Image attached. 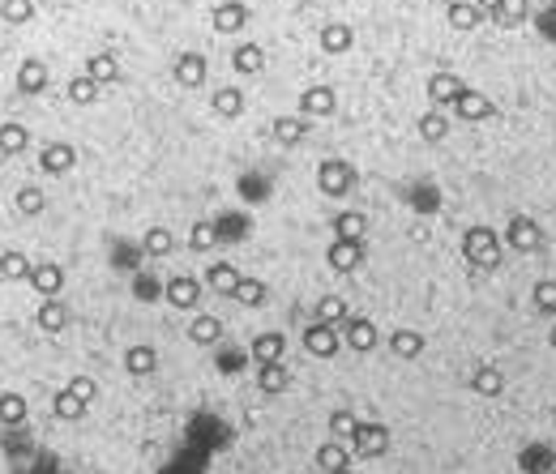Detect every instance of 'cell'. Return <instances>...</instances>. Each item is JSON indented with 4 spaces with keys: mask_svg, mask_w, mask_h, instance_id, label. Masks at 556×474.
I'll list each match as a JSON object with an SVG mask.
<instances>
[{
    "mask_svg": "<svg viewBox=\"0 0 556 474\" xmlns=\"http://www.w3.org/2000/svg\"><path fill=\"white\" fill-rule=\"evenodd\" d=\"M163 299H168L171 308L180 312H193L201 304V283L189 278V274H171L168 283H163Z\"/></svg>",
    "mask_w": 556,
    "mask_h": 474,
    "instance_id": "277c9868",
    "label": "cell"
},
{
    "mask_svg": "<svg viewBox=\"0 0 556 474\" xmlns=\"http://www.w3.org/2000/svg\"><path fill=\"white\" fill-rule=\"evenodd\" d=\"M317 321L339 330V325H347V321H351V304H347L342 295H321V299H317Z\"/></svg>",
    "mask_w": 556,
    "mask_h": 474,
    "instance_id": "4316f807",
    "label": "cell"
},
{
    "mask_svg": "<svg viewBox=\"0 0 556 474\" xmlns=\"http://www.w3.org/2000/svg\"><path fill=\"white\" fill-rule=\"evenodd\" d=\"M26 142H30L26 124H0V154H22Z\"/></svg>",
    "mask_w": 556,
    "mask_h": 474,
    "instance_id": "60d3db41",
    "label": "cell"
},
{
    "mask_svg": "<svg viewBox=\"0 0 556 474\" xmlns=\"http://www.w3.org/2000/svg\"><path fill=\"white\" fill-rule=\"evenodd\" d=\"M471 389H475L480 398H501V393H505V372L492 368V363H484V368L471 372Z\"/></svg>",
    "mask_w": 556,
    "mask_h": 474,
    "instance_id": "d4e9b609",
    "label": "cell"
},
{
    "mask_svg": "<svg viewBox=\"0 0 556 474\" xmlns=\"http://www.w3.org/2000/svg\"><path fill=\"white\" fill-rule=\"evenodd\" d=\"M176 82L184 86V90H197L201 82H206V73H210V65H206V56L201 51H180V60H176Z\"/></svg>",
    "mask_w": 556,
    "mask_h": 474,
    "instance_id": "5bb4252c",
    "label": "cell"
},
{
    "mask_svg": "<svg viewBox=\"0 0 556 474\" xmlns=\"http://www.w3.org/2000/svg\"><path fill=\"white\" fill-rule=\"evenodd\" d=\"M0 423L22 427L26 423V398L22 393H0Z\"/></svg>",
    "mask_w": 556,
    "mask_h": 474,
    "instance_id": "d590c367",
    "label": "cell"
},
{
    "mask_svg": "<svg viewBox=\"0 0 556 474\" xmlns=\"http://www.w3.org/2000/svg\"><path fill=\"white\" fill-rule=\"evenodd\" d=\"M154 368H159L154 346H142V342H137V346H129V351H124V372H129V377L142 380V377H150Z\"/></svg>",
    "mask_w": 556,
    "mask_h": 474,
    "instance_id": "83f0119b",
    "label": "cell"
},
{
    "mask_svg": "<svg viewBox=\"0 0 556 474\" xmlns=\"http://www.w3.org/2000/svg\"><path fill=\"white\" fill-rule=\"evenodd\" d=\"M325 261H330V269H339V274H356V269L364 265V244L334 239V244L325 248Z\"/></svg>",
    "mask_w": 556,
    "mask_h": 474,
    "instance_id": "4fadbf2b",
    "label": "cell"
},
{
    "mask_svg": "<svg viewBox=\"0 0 556 474\" xmlns=\"http://www.w3.org/2000/svg\"><path fill=\"white\" fill-rule=\"evenodd\" d=\"M133 295H137L142 304H154V299L163 295V283H159V278L145 269V274H137V278H133Z\"/></svg>",
    "mask_w": 556,
    "mask_h": 474,
    "instance_id": "7dc6e473",
    "label": "cell"
},
{
    "mask_svg": "<svg viewBox=\"0 0 556 474\" xmlns=\"http://www.w3.org/2000/svg\"><path fill=\"white\" fill-rule=\"evenodd\" d=\"M531 304L544 312V316H552L556 321V278H539V283H535Z\"/></svg>",
    "mask_w": 556,
    "mask_h": 474,
    "instance_id": "ab89813d",
    "label": "cell"
},
{
    "mask_svg": "<svg viewBox=\"0 0 556 474\" xmlns=\"http://www.w3.org/2000/svg\"><path fill=\"white\" fill-rule=\"evenodd\" d=\"M356 431H360V419H356V410H351V406H339V410H330V440H342V445H351V440H356Z\"/></svg>",
    "mask_w": 556,
    "mask_h": 474,
    "instance_id": "f546056e",
    "label": "cell"
},
{
    "mask_svg": "<svg viewBox=\"0 0 556 474\" xmlns=\"http://www.w3.org/2000/svg\"><path fill=\"white\" fill-rule=\"evenodd\" d=\"M548 346L556 351V321H552V330H548Z\"/></svg>",
    "mask_w": 556,
    "mask_h": 474,
    "instance_id": "816d5d0a",
    "label": "cell"
},
{
    "mask_svg": "<svg viewBox=\"0 0 556 474\" xmlns=\"http://www.w3.org/2000/svg\"><path fill=\"white\" fill-rule=\"evenodd\" d=\"M65 389H69V393L77 398V402H86V406H90V402L98 398V385H95V377H82V372H77V377H73L69 385H65Z\"/></svg>",
    "mask_w": 556,
    "mask_h": 474,
    "instance_id": "c3c4849f",
    "label": "cell"
},
{
    "mask_svg": "<svg viewBox=\"0 0 556 474\" xmlns=\"http://www.w3.org/2000/svg\"><path fill=\"white\" fill-rule=\"evenodd\" d=\"M39 167L48 171V175H69L73 167H77V150L69 142H48L39 150Z\"/></svg>",
    "mask_w": 556,
    "mask_h": 474,
    "instance_id": "7c38bea8",
    "label": "cell"
},
{
    "mask_svg": "<svg viewBox=\"0 0 556 474\" xmlns=\"http://www.w3.org/2000/svg\"><path fill=\"white\" fill-rule=\"evenodd\" d=\"M43 210H48V197H43V189H35V184L18 189V214H26V218H39Z\"/></svg>",
    "mask_w": 556,
    "mask_h": 474,
    "instance_id": "b9f144b4",
    "label": "cell"
},
{
    "mask_svg": "<svg viewBox=\"0 0 556 474\" xmlns=\"http://www.w3.org/2000/svg\"><path fill=\"white\" fill-rule=\"evenodd\" d=\"M210 107H215V116L223 120H236L244 112V95L236 90V86H223V90H215V98H210Z\"/></svg>",
    "mask_w": 556,
    "mask_h": 474,
    "instance_id": "e575fe53",
    "label": "cell"
},
{
    "mask_svg": "<svg viewBox=\"0 0 556 474\" xmlns=\"http://www.w3.org/2000/svg\"><path fill=\"white\" fill-rule=\"evenodd\" d=\"M86 77H90V82H98V86H112V82L121 77V65H116V56H107V51L90 56V60H86Z\"/></svg>",
    "mask_w": 556,
    "mask_h": 474,
    "instance_id": "836d02e7",
    "label": "cell"
},
{
    "mask_svg": "<svg viewBox=\"0 0 556 474\" xmlns=\"http://www.w3.org/2000/svg\"><path fill=\"white\" fill-rule=\"evenodd\" d=\"M215 244H218V227H215V222H206V218H201V222L189 227V248H193V253H210Z\"/></svg>",
    "mask_w": 556,
    "mask_h": 474,
    "instance_id": "7bdbcfd3",
    "label": "cell"
},
{
    "mask_svg": "<svg viewBox=\"0 0 556 474\" xmlns=\"http://www.w3.org/2000/svg\"><path fill=\"white\" fill-rule=\"evenodd\" d=\"M240 269L231 261H215L210 269H206V278H201V286H210L215 295H236V286H240Z\"/></svg>",
    "mask_w": 556,
    "mask_h": 474,
    "instance_id": "2e32d148",
    "label": "cell"
},
{
    "mask_svg": "<svg viewBox=\"0 0 556 474\" xmlns=\"http://www.w3.org/2000/svg\"><path fill=\"white\" fill-rule=\"evenodd\" d=\"M69 98H73V103H82V107L98 103V82H90L86 73H82V77H73V82H69Z\"/></svg>",
    "mask_w": 556,
    "mask_h": 474,
    "instance_id": "bcb514c9",
    "label": "cell"
},
{
    "mask_svg": "<svg viewBox=\"0 0 556 474\" xmlns=\"http://www.w3.org/2000/svg\"><path fill=\"white\" fill-rule=\"evenodd\" d=\"M347 474H356V470H347Z\"/></svg>",
    "mask_w": 556,
    "mask_h": 474,
    "instance_id": "f5cc1de1",
    "label": "cell"
},
{
    "mask_svg": "<svg viewBox=\"0 0 556 474\" xmlns=\"http://www.w3.org/2000/svg\"><path fill=\"white\" fill-rule=\"evenodd\" d=\"M475 4H480V13H484L488 22L501 26V4H505V0H475Z\"/></svg>",
    "mask_w": 556,
    "mask_h": 474,
    "instance_id": "f907efd6",
    "label": "cell"
},
{
    "mask_svg": "<svg viewBox=\"0 0 556 474\" xmlns=\"http://www.w3.org/2000/svg\"><path fill=\"white\" fill-rule=\"evenodd\" d=\"M270 133H274V142L278 145H300L304 142V133H309V124H304V116H278L274 124H270Z\"/></svg>",
    "mask_w": 556,
    "mask_h": 474,
    "instance_id": "4dcf8cb0",
    "label": "cell"
},
{
    "mask_svg": "<svg viewBox=\"0 0 556 474\" xmlns=\"http://www.w3.org/2000/svg\"><path fill=\"white\" fill-rule=\"evenodd\" d=\"M35 321H39V330L43 333H65L69 330V304H65L60 295H56V299H43Z\"/></svg>",
    "mask_w": 556,
    "mask_h": 474,
    "instance_id": "ffe728a7",
    "label": "cell"
},
{
    "mask_svg": "<svg viewBox=\"0 0 556 474\" xmlns=\"http://www.w3.org/2000/svg\"><path fill=\"white\" fill-rule=\"evenodd\" d=\"M0 18L9 26H26L35 18V0H0Z\"/></svg>",
    "mask_w": 556,
    "mask_h": 474,
    "instance_id": "f6af8a7d",
    "label": "cell"
},
{
    "mask_svg": "<svg viewBox=\"0 0 556 474\" xmlns=\"http://www.w3.org/2000/svg\"><path fill=\"white\" fill-rule=\"evenodd\" d=\"M248 351H253V359H257V363H283V355H287V338H283V333H274V330L257 333Z\"/></svg>",
    "mask_w": 556,
    "mask_h": 474,
    "instance_id": "44dd1931",
    "label": "cell"
},
{
    "mask_svg": "<svg viewBox=\"0 0 556 474\" xmlns=\"http://www.w3.org/2000/svg\"><path fill=\"white\" fill-rule=\"evenodd\" d=\"M466 90V82H462L454 69H436L433 77H428V98H433L436 112H445V107H454V98Z\"/></svg>",
    "mask_w": 556,
    "mask_h": 474,
    "instance_id": "52a82bcc",
    "label": "cell"
},
{
    "mask_svg": "<svg viewBox=\"0 0 556 474\" xmlns=\"http://www.w3.org/2000/svg\"><path fill=\"white\" fill-rule=\"evenodd\" d=\"M317 43H321V51L325 56H342V51H351V43H356V30L342 22H330L317 30Z\"/></svg>",
    "mask_w": 556,
    "mask_h": 474,
    "instance_id": "e0dca14e",
    "label": "cell"
},
{
    "mask_svg": "<svg viewBox=\"0 0 556 474\" xmlns=\"http://www.w3.org/2000/svg\"><path fill=\"white\" fill-rule=\"evenodd\" d=\"M419 137H424V142L428 145H441L445 142V137H450V116H445V112H424V116H419Z\"/></svg>",
    "mask_w": 556,
    "mask_h": 474,
    "instance_id": "d6a6232c",
    "label": "cell"
},
{
    "mask_svg": "<svg viewBox=\"0 0 556 474\" xmlns=\"http://www.w3.org/2000/svg\"><path fill=\"white\" fill-rule=\"evenodd\" d=\"M492 112H497V103H492L484 90H471V86H466V90L454 98V116L466 120V124H480V120H488Z\"/></svg>",
    "mask_w": 556,
    "mask_h": 474,
    "instance_id": "30bf717a",
    "label": "cell"
},
{
    "mask_svg": "<svg viewBox=\"0 0 556 474\" xmlns=\"http://www.w3.org/2000/svg\"><path fill=\"white\" fill-rule=\"evenodd\" d=\"M509 253H518V257H535L539 248H544V231H539V222H535L531 214H513L505 222V231H501Z\"/></svg>",
    "mask_w": 556,
    "mask_h": 474,
    "instance_id": "7a4b0ae2",
    "label": "cell"
},
{
    "mask_svg": "<svg viewBox=\"0 0 556 474\" xmlns=\"http://www.w3.org/2000/svg\"><path fill=\"white\" fill-rule=\"evenodd\" d=\"M527 13H531L527 0H505V4H501V26H522Z\"/></svg>",
    "mask_w": 556,
    "mask_h": 474,
    "instance_id": "681fc988",
    "label": "cell"
},
{
    "mask_svg": "<svg viewBox=\"0 0 556 474\" xmlns=\"http://www.w3.org/2000/svg\"><path fill=\"white\" fill-rule=\"evenodd\" d=\"M26 283L35 286L43 299H56V295H60V286H65V269H60V265H51V261L48 265H35Z\"/></svg>",
    "mask_w": 556,
    "mask_h": 474,
    "instance_id": "ac0fdd59",
    "label": "cell"
},
{
    "mask_svg": "<svg viewBox=\"0 0 556 474\" xmlns=\"http://www.w3.org/2000/svg\"><path fill=\"white\" fill-rule=\"evenodd\" d=\"M231 69L240 73V77H257V73L266 69V51L257 48V43H240V48L231 51Z\"/></svg>",
    "mask_w": 556,
    "mask_h": 474,
    "instance_id": "484cf974",
    "label": "cell"
},
{
    "mask_svg": "<svg viewBox=\"0 0 556 474\" xmlns=\"http://www.w3.org/2000/svg\"><path fill=\"white\" fill-rule=\"evenodd\" d=\"M552 474H556V466H552Z\"/></svg>",
    "mask_w": 556,
    "mask_h": 474,
    "instance_id": "db71d44e",
    "label": "cell"
},
{
    "mask_svg": "<svg viewBox=\"0 0 556 474\" xmlns=\"http://www.w3.org/2000/svg\"><path fill=\"white\" fill-rule=\"evenodd\" d=\"M445 18H450V26L462 30V35H471L475 26L484 22V13H480L475 0H450V4H445Z\"/></svg>",
    "mask_w": 556,
    "mask_h": 474,
    "instance_id": "d6986e66",
    "label": "cell"
},
{
    "mask_svg": "<svg viewBox=\"0 0 556 474\" xmlns=\"http://www.w3.org/2000/svg\"><path fill=\"white\" fill-rule=\"evenodd\" d=\"M231 299L244 304V308H262V304H266V283H262V278H240V286H236Z\"/></svg>",
    "mask_w": 556,
    "mask_h": 474,
    "instance_id": "8d00e7d4",
    "label": "cell"
},
{
    "mask_svg": "<svg viewBox=\"0 0 556 474\" xmlns=\"http://www.w3.org/2000/svg\"><path fill=\"white\" fill-rule=\"evenodd\" d=\"M317 189L325 192V197H347V192L356 189V167L342 163V159H325V163L317 167Z\"/></svg>",
    "mask_w": 556,
    "mask_h": 474,
    "instance_id": "3957f363",
    "label": "cell"
},
{
    "mask_svg": "<svg viewBox=\"0 0 556 474\" xmlns=\"http://www.w3.org/2000/svg\"><path fill=\"white\" fill-rule=\"evenodd\" d=\"M386 342H389V351H394L398 359H419L424 355V333H415V330H394Z\"/></svg>",
    "mask_w": 556,
    "mask_h": 474,
    "instance_id": "1f68e13d",
    "label": "cell"
},
{
    "mask_svg": "<svg viewBox=\"0 0 556 474\" xmlns=\"http://www.w3.org/2000/svg\"><path fill=\"white\" fill-rule=\"evenodd\" d=\"M389 449V427L386 423H364L360 419V431H356V440H351V453L356 457H386Z\"/></svg>",
    "mask_w": 556,
    "mask_h": 474,
    "instance_id": "8992f818",
    "label": "cell"
},
{
    "mask_svg": "<svg viewBox=\"0 0 556 474\" xmlns=\"http://www.w3.org/2000/svg\"><path fill=\"white\" fill-rule=\"evenodd\" d=\"M210 22H215L218 35H240L244 26H248V4L244 0H223V4H215Z\"/></svg>",
    "mask_w": 556,
    "mask_h": 474,
    "instance_id": "8fae6325",
    "label": "cell"
},
{
    "mask_svg": "<svg viewBox=\"0 0 556 474\" xmlns=\"http://www.w3.org/2000/svg\"><path fill=\"white\" fill-rule=\"evenodd\" d=\"M30 269H35V265L26 261L22 253H13V248L0 257V278H9V283H26V278H30Z\"/></svg>",
    "mask_w": 556,
    "mask_h": 474,
    "instance_id": "74e56055",
    "label": "cell"
},
{
    "mask_svg": "<svg viewBox=\"0 0 556 474\" xmlns=\"http://www.w3.org/2000/svg\"><path fill=\"white\" fill-rule=\"evenodd\" d=\"M287 363H257V389L266 393V398H278V393H287Z\"/></svg>",
    "mask_w": 556,
    "mask_h": 474,
    "instance_id": "603a6c76",
    "label": "cell"
},
{
    "mask_svg": "<svg viewBox=\"0 0 556 474\" xmlns=\"http://www.w3.org/2000/svg\"><path fill=\"white\" fill-rule=\"evenodd\" d=\"M51 82V73L43 60H22V69H18V90L22 95H43Z\"/></svg>",
    "mask_w": 556,
    "mask_h": 474,
    "instance_id": "7402d4cb",
    "label": "cell"
},
{
    "mask_svg": "<svg viewBox=\"0 0 556 474\" xmlns=\"http://www.w3.org/2000/svg\"><path fill=\"white\" fill-rule=\"evenodd\" d=\"M334 239H351V244H364V236H368V218H364L360 210H342L334 214Z\"/></svg>",
    "mask_w": 556,
    "mask_h": 474,
    "instance_id": "cb8c5ba5",
    "label": "cell"
},
{
    "mask_svg": "<svg viewBox=\"0 0 556 474\" xmlns=\"http://www.w3.org/2000/svg\"><path fill=\"white\" fill-rule=\"evenodd\" d=\"M342 342H347L356 355H368V351H377L381 333H377V325H372L368 316H351V321L342 325Z\"/></svg>",
    "mask_w": 556,
    "mask_h": 474,
    "instance_id": "9c48e42d",
    "label": "cell"
},
{
    "mask_svg": "<svg viewBox=\"0 0 556 474\" xmlns=\"http://www.w3.org/2000/svg\"><path fill=\"white\" fill-rule=\"evenodd\" d=\"M339 112V95L330 90V86H309L304 95H300V116L304 120H325Z\"/></svg>",
    "mask_w": 556,
    "mask_h": 474,
    "instance_id": "ba28073f",
    "label": "cell"
},
{
    "mask_svg": "<svg viewBox=\"0 0 556 474\" xmlns=\"http://www.w3.org/2000/svg\"><path fill=\"white\" fill-rule=\"evenodd\" d=\"M142 248H145V257H168L171 248H176V236H171L168 227H150L142 239Z\"/></svg>",
    "mask_w": 556,
    "mask_h": 474,
    "instance_id": "f35d334b",
    "label": "cell"
},
{
    "mask_svg": "<svg viewBox=\"0 0 556 474\" xmlns=\"http://www.w3.org/2000/svg\"><path fill=\"white\" fill-rule=\"evenodd\" d=\"M462 257L475 265V269H501L505 261V239L501 231H492V227H466V236H462Z\"/></svg>",
    "mask_w": 556,
    "mask_h": 474,
    "instance_id": "6da1fadb",
    "label": "cell"
},
{
    "mask_svg": "<svg viewBox=\"0 0 556 474\" xmlns=\"http://www.w3.org/2000/svg\"><path fill=\"white\" fill-rule=\"evenodd\" d=\"M51 415H56V419H65V423H73V419H82V415H86V402H77L69 389H60V393H56V402H51Z\"/></svg>",
    "mask_w": 556,
    "mask_h": 474,
    "instance_id": "ee69618b",
    "label": "cell"
},
{
    "mask_svg": "<svg viewBox=\"0 0 556 474\" xmlns=\"http://www.w3.org/2000/svg\"><path fill=\"white\" fill-rule=\"evenodd\" d=\"M189 338H193L197 346H215L218 338H223V321L210 316V312H197L193 321H189Z\"/></svg>",
    "mask_w": 556,
    "mask_h": 474,
    "instance_id": "f1b7e54d",
    "label": "cell"
},
{
    "mask_svg": "<svg viewBox=\"0 0 556 474\" xmlns=\"http://www.w3.org/2000/svg\"><path fill=\"white\" fill-rule=\"evenodd\" d=\"M317 470L321 474H347L351 470V445H342V440H325V445L317 449Z\"/></svg>",
    "mask_w": 556,
    "mask_h": 474,
    "instance_id": "9a60e30c",
    "label": "cell"
},
{
    "mask_svg": "<svg viewBox=\"0 0 556 474\" xmlns=\"http://www.w3.org/2000/svg\"><path fill=\"white\" fill-rule=\"evenodd\" d=\"M304 351L313 359H334L342 351V333L334 330V325H321V321H313L309 330H304Z\"/></svg>",
    "mask_w": 556,
    "mask_h": 474,
    "instance_id": "5b68a950",
    "label": "cell"
}]
</instances>
